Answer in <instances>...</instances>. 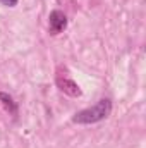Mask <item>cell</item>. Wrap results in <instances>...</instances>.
Listing matches in <instances>:
<instances>
[{
	"label": "cell",
	"instance_id": "1",
	"mask_svg": "<svg viewBox=\"0 0 146 148\" xmlns=\"http://www.w3.org/2000/svg\"><path fill=\"white\" fill-rule=\"evenodd\" d=\"M110 112H112V102H110L108 98H103L96 105L77 112L74 115L72 121L77 122V124H93V122H98V121L107 119L110 115Z\"/></svg>",
	"mask_w": 146,
	"mask_h": 148
},
{
	"label": "cell",
	"instance_id": "2",
	"mask_svg": "<svg viewBox=\"0 0 146 148\" xmlns=\"http://www.w3.org/2000/svg\"><path fill=\"white\" fill-rule=\"evenodd\" d=\"M65 26H67L65 14L60 12V10H53V12L50 14V33H52V35H57V33H60Z\"/></svg>",
	"mask_w": 146,
	"mask_h": 148
},
{
	"label": "cell",
	"instance_id": "3",
	"mask_svg": "<svg viewBox=\"0 0 146 148\" xmlns=\"http://www.w3.org/2000/svg\"><path fill=\"white\" fill-rule=\"evenodd\" d=\"M57 86L64 91V93H67V95H71V97H79L81 95V90H79V86L74 83V81H71V79H62V77H59L57 79Z\"/></svg>",
	"mask_w": 146,
	"mask_h": 148
},
{
	"label": "cell",
	"instance_id": "4",
	"mask_svg": "<svg viewBox=\"0 0 146 148\" xmlns=\"http://www.w3.org/2000/svg\"><path fill=\"white\" fill-rule=\"evenodd\" d=\"M0 100H2V103H3V107L10 112V114H14V115L17 114V105H16V102L12 100V97H9L7 93H0Z\"/></svg>",
	"mask_w": 146,
	"mask_h": 148
},
{
	"label": "cell",
	"instance_id": "5",
	"mask_svg": "<svg viewBox=\"0 0 146 148\" xmlns=\"http://www.w3.org/2000/svg\"><path fill=\"white\" fill-rule=\"evenodd\" d=\"M3 5H7V7H14L16 3H17V0H0Z\"/></svg>",
	"mask_w": 146,
	"mask_h": 148
}]
</instances>
